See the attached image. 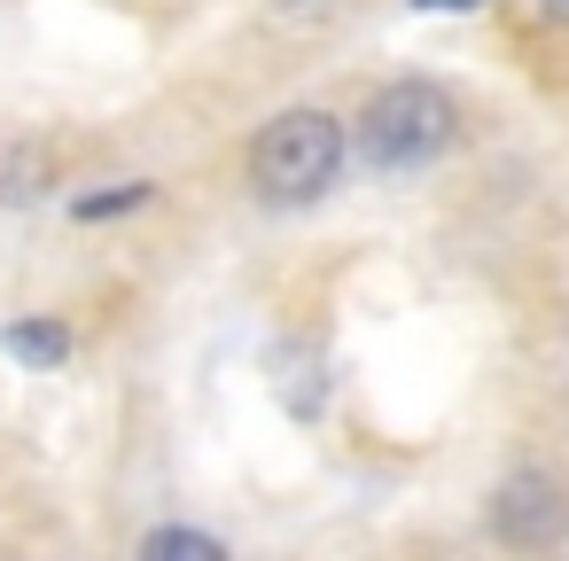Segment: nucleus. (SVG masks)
Masks as SVG:
<instances>
[{
    "mask_svg": "<svg viewBox=\"0 0 569 561\" xmlns=\"http://www.w3.org/2000/svg\"><path fill=\"white\" fill-rule=\"evenodd\" d=\"M343 164H351V126H343L336 110H312V102L273 110V118L250 133V149H242L250 196L273 203V211H312L320 196H336Z\"/></svg>",
    "mask_w": 569,
    "mask_h": 561,
    "instance_id": "1",
    "label": "nucleus"
},
{
    "mask_svg": "<svg viewBox=\"0 0 569 561\" xmlns=\"http://www.w3.org/2000/svg\"><path fill=\"white\" fill-rule=\"evenodd\" d=\"M452 141H460V102L437 79H390L351 118V149H359V164L375 180H406V172L437 164Z\"/></svg>",
    "mask_w": 569,
    "mask_h": 561,
    "instance_id": "2",
    "label": "nucleus"
},
{
    "mask_svg": "<svg viewBox=\"0 0 569 561\" xmlns=\"http://www.w3.org/2000/svg\"><path fill=\"white\" fill-rule=\"evenodd\" d=\"M483 538L515 561H546L569 545V483L546 460H515L491 491H483Z\"/></svg>",
    "mask_w": 569,
    "mask_h": 561,
    "instance_id": "3",
    "label": "nucleus"
},
{
    "mask_svg": "<svg viewBox=\"0 0 569 561\" xmlns=\"http://www.w3.org/2000/svg\"><path fill=\"white\" fill-rule=\"evenodd\" d=\"M56 188H63V157L48 141H24V133L0 141V211H32Z\"/></svg>",
    "mask_w": 569,
    "mask_h": 561,
    "instance_id": "4",
    "label": "nucleus"
},
{
    "mask_svg": "<svg viewBox=\"0 0 569 561\" xmlns=\"http://www.w3.org/2000/svg\"><path fill=\"white\" fill-rule=\"evenodd\" d=\"M0 351H9L17 367H32V374H56V367H71L79 335H71V320H56V312H24V320L0 328Z\"/></svg>",
    "mask_w": 569,
    "mask_h": 561,
    "instance_id": "5",
    "label": "nucleus"
},
{
    "mask_svg": "<svg viewBox=\"0 0 569 561\" xmlns=\"http://www.w3.org/2000/svg\"><path fill=\"white\" fill-rule=\"evenodd\" d=\"M273 390L289 398L297 421H320V405H328V374H320V343H312V335H297V343L273 351Z\"/></svg>",
    "mask_w": 569,
    "mask_h": 561,
    "instance_id": "6",
    "label": "nucleus"
},
{
    "mask_svg": "<svg viewBox=\"0 0 569 561\" xmlns=\"http://www.w3.org/2000/svg\"><path fill=\"white\" fill-rule=\"evenodd\" d=\"M126 561H234V545L219 530H203V522H157V530L133 538Z\"/></svg>",
    "mask_w": 569,
    "mask_h": 561,
    "instance_id": "7",
    "label": "nucleus"
},
{
    "mask_svg": "<svg viewBox=\"0 0 569 561\" xmlns=\"http://www.w3.org/2000/svg\"><path fill=\"white\" fill-rule=\"evenodd\" d=\"M149 203H157V180H110V188H94V196H71V219H79V227H102V219L149 211Z\"/></svg>",
    "mask_w": 569,
    "mask_h": 561,
    "instance_id": "8",
    "label": "nucleus"
},
{
    "mask_svg": "<svg viewBox=\"0 0 569 561\" xmlns=\"http://www.w3.org/2000/svg\"><path fill=\"white\" fill-rule=\"evenodd\" d=\"M421 17H468V9H483V0H413Z\"/></svg>",
    "mask_w": 569,
    "mask_h": 561,
    "instance_id": "9",
    "label": "nucleus"
},
{
    "mask_svg": "<svg viewBox=\"0 0 569 561\" xmlns=\"http://www.w3.org/2000/svg\"><path fill=\"white\" fill-rule=\"evenodd\" d=\"M530 9H538L546 24H569V0H530Z\"/></svg>",
    "mask_w": 569,
    "mask_h": 561,
    "instance_id": "10",
    "label": "nucleus"
}]
</instances>
